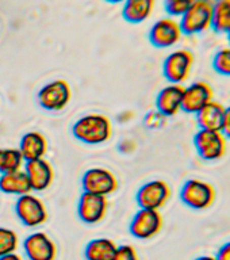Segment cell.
Instances as JSON below:
<instances>
[{
    "label": "cell",
    "mask_w": 230,
    "mask_h": 260,
    "mask_svg": "<svg viewBox=\"0 0 230 260\" xmlns=\"http://www.w3.org/2000/svg\"><path fill=\"white\" fill-rule=\"evenodd\" d=\"M73 137L87 145H101L113 137V123L102 113L81 115L72 126Z\"/></svg>",
    "instance_id": "obj_1"
},
{
    "label": "cell",
    "mask_w": 230,
    "mask_h": 260,
    "mask_svg": "<svg viewBox=\"0 0 230 260\" xmlns=\"http://www.w3.org/2000/svg\"><path fill=\"white\" fill-rule=\"evenodd\" d=\"M183 34L196 36L211 28L213 23V0H194L188 10L180 16Z\"/></svg>",
    "instance_id": "obj_2"
},
{
    "label": "cell",
    "mask_w": 230,
    "mask_h": 260,
    "mask_svg": "<svg viewBox=\"0 0 230 260\" xmlns=\"http://www.w3.org/2000/svg\"><path fill=\"white\" fill-rule=\"evenodd\" d=\"M72 101V88L64 79H56L46 83L37 93V102L46 111H62Z\"/></svg>",
    "instance_id": "obj_3"
},
{
    "label": "cell",
    "mask_w": 230,
    "mask_h": 260,
    "mask_svg": "<svg viewBox=\"0 0 230 260\" xmlns=\"http://www.w3.org/2000/svg\"><path fill=\"white\" fill-rule=\"evenodd\" d=\"M182 202L194 210H206L214 203L215 188L206 180L190 179L180 190Z\"/></svg>",
    "instance_id": "obj_4"
},
{
    "label": "cell",
    "mask_w": 230,
    "mask_h": 260,
    "mask_svg": "<svg viewBox=\"0 0 230 260\" xmlns=\"http://www.w3.org/2000/svg\"><path fill=\"white\" fill-rule=\"evenodd\" d=\"M15 214L27 228H40L48 221V209L40 197L32 192L20 195L15 202Z\"/></svg>",
    "instance_id": "obj_5"
},
{
    "label": "cell",
    "mask_w": 230,
    "mask_h": 260,
    "mask_svg": "<svg viewBox=\"0 0 230 260\" xmlns=\"http://www.w3.org/2000/svg\"><path fill=\"white\" fill-rule=\"evenodd\" d=\"M118 178L113 171L105 167H92L84 172L81 187L84 192L109 197L118 190Z\"/></svg>",
    "instance_id": "obj_6"
},
{
    "label": "cell",
    "mask_w": 230,
    "mask_h": 260,
    "mask_svg": "<svg viewBox=\"0 0 230 260\" xmlns=\"http://www.w3.org/2000/svg\"><path fill=\"white\" fill-rule=\"evenodd\" d=\"M194 67V54L187 49H176L164 60L162 73L171 84H183Z\"/></svg>",
    "instance_id": "obj_7"
},
{
    "label": "cell",
    "mask_w": 230,
    "mask_h": 260,
    "mask_svg": "<svg viewBox=\"0 0 230 260\" xmlns=\"http://www.w3.org/2000/svg\"><path fill=\"white\" fill-rule=\"evenodd\" d=\"M171 191L170 184L162 179H153L144 183L138 188L136 194L140 209H149V210H160L170 201Z\"/></svg>",
    "instance_id": "obj_8"
},
{
    "label": "cell",
    "mask_w": 230,
    "mask_h": 260,
    "mask_svg": "<svg viewBox=\"0 0 230 260\" xmlns=\"http://www.w3.org/2000/svg\"><path fill=\"white\" fill-rule=\"evenodd\" d=\"M194 145L198 154L206 161H215L223 157L226 152L227 138L221 130L199 129L194 137Z\"/></svg>",
    "instance_id": "obj_9"
},
{
    "label": "cell",
    "mask_w": 230,
    "mask_h": 260,
    "mask_svg": "<svg viewBox=\"0 0 230 260\" xmlns=\"http://www.w3.org/2000/svg\"><path fill=\"white\" fill-rule=\"evenodd\" d=\"M162 223L164 221L160 210L140 209L132 218L129 231L134 239L149 240L161 232Z\"/></svg>",
    "instance_id": "obj_10"
},
{
    "label": "cell",
    "mask_w": 230,
    "mask_h": 260,
    "mask_svg": "<svg viewBox=\"0 0 230 260\" xmlns=\"http://www.w3.org/2000/svg\"><path fill=\"white\" fill-rule=\"evenodd\" d=\"M183 30L179 20L172 16L161 18L154 22L149 30V40L153 46L160 49L172 48L182 40Z\"/></svg>",
    "instance_id": "obj_11"
},
{
    "label": "cell",
    "mask_w": 230,
    "mask_h": 260,
    "mask_svg": "<svg viewBox=\"0 0 230 260\" xmlns=\"http://www.w3.org/2000/svg\"><path fill=\"white\" fill-rule=\"evenodd\" d=\"M109 211V199L103 195L83 192L77 203V215L84 223L95 225L105 219Z\"/></svg>",
    "instance_id": "obj_12"
},
{
    "label": "cell",
    "mask_w": 230,
    "mask_h": 260,
    "mask_svg": "<svg viewBox=\"0 0 230 260\" xmlns=\"http://www.w3.org/2000/svg\"><path fill=\"white\" fill-rule=\"evenodd\" d=\"M23 251L28 260H56L57 257L56 243L42 231L34 232L24 239Z\"/></svg>",
    "instance_id": "obj_13"
},
{
    "label": "cell",
    "mask_w": 230,
    "mask_h": 260,
    "mask_svg": "<svg viewBox=\"0 0 230 260\" xmlns=\"http://www.w3.org/2000/svg\"><path fill=\"white\" fill-rule=\"evenodd\" d=\"M23 170L27 175L31 191L34 192H42V191L48 190L54 182V168H53L52 162L46 158L26 161Z\"/></svg>",
    "instance_id": "obj_14"
},
{
    "label": "cell",
    "mask_w": 230,
    "mask_h": 260,
    "mask_svg": "<svg viewBox=\"0 0 230 260\" xmlns=\"http://www.w3.org/2000/svg\"><path fill=\"white\" fill-rule=\"evenodd\" d=\"M214 96L213 88L206 81H194L188 87L183 88V102L182 110L186 113L196 114L203 109L207 103H210Z\"/></svg>",
    "instance_id": "obj_15"
},
{
    "label": "cell",
    "mask_w": 230,
    "mask_h": 260,
    "mask_svg": "<svg viewBox=\"0 0 230 260\" xmlns=\"http://www.w3.org/2000/svg\"><path fill=\"white\" fill-rule=\"evenodd\" d=\"M182 84H168L157 93L156 98V110L164 117H174L182 110L183 102Z\"/></svg>",
    "instance_id": "obj_16"
},
{
    "label": "cell",
    "mask_w": 230,
    "mask_h": 260,
    "mask_svg": "<svg viewBox=\"0 0 230 260\" xmlns=\"http://www.w3.org/2000/svg\"><path fill=\"white\" fill-rule=\"evenodd\" d=\"M19 152L24 162L45 158L48 153V138L38 130H31L23 134L19 142Z\"/></svg>",
    "instance_id": "obj_17"
},
{
    "label": "cell",
    "mask_w": 230,
    "mask_h": 260,
    "mask_svg": "<svg viewBox=\"0 0 230 260\" xmlns=\"http://www.w3.org/2000/svg\"><path fill=\"white\" fill-rule=\"evenodd\" d=\"M226 107L219 102L211 101L203 109H201L196 115V123L202 130H221Z\"/></svg>",
    "instance_id": "obj_18"
},
{
    "label": "cell",
    "mask_w": 230,
    "mask_h": 260,
    "mask_svg": "<svg viewBox=\"0 0 230 260\" xmlns=\"http://www.w3.org/2000/svg\"><path fill=\"white\" fill-rule=\"evenodd\" d=\"M0 191L3 194L16 195V197L32 192L27 175H26L23 168L19 171L0 175Z\"/></svg>",
    "instance_id": "obj_19"
},
{
    "label": "cell",
    "mask_w": 230,
    "mask_h": 260,
    "mask_svg": "<svg viewBox=\"0 0 230 260\" xmlns=\"http://www.w3.org/2000/svg\"><path fill=\"white\" fill-rule=\"evenodd\" d=\"M156 0H125L122 15L130 23H141L152 15Z\"/></svg>",
    "instance_id": "obj_20"
},
{
    "label": "cell",
    "mask_w": 230,
    "mask_h": 260,
    "mask_svg": "<svg viewBox=\"0 0 230 260\" xmlns=\"http://www.w3.org/2000/svg\"><path fill=\"white\" fill-rule=\"evenodd\" d=\"M118 245L111 239L99 237L88 241L84 249L85 260H114Z\"/></svg>",
    "instance_id": "obj_21"
},
{
    "label": "cell",
    "mask_w": 230,
    "mask_h": 260,
    "mask_svg": "<svg viewBox=\"0 0 230 260\" xmlns=\"http://www.w3.org/2000/svg\"><path fill=\"white\" fill-rule=\"evenodd\" d=\"M211 27L217 32L230 30V0H214L213 2V23Z\"/></svg>",
    "instance_id": "obj_22"
},
{
    "label": "cell",
    "mask_w": 230,
    "mask_h": 260,
    "mask_svg": "<svg viewBox=\"0 0 230 260\" xmlns=\"http://www.w3.org/2000/svg\"><path fill=\"white\" fill-rule=\"evenodd\" d=\"M24 160L18 148H2L0 149V174H8L22 170Z\"/></svg>",
    "instance_id": "obj_23"
},
{
    "label": "cell",
    "mask_w": 230,
    "mask_h": 260,
    "mask_svg": "<svg viewBox=\"0 0 230 260\" xmlns=\"http://www.w3.org/2000/svg\"><path fill=\"white\" fill-rule=\"evenodd\" d=\"M19 247V237L15 231L0 226V257L16 252Z\"/></svg>",
    "instance_id": "obj_24"
},
{
    "label": "cell",
    "mask_w": 230,
    "mask_h": 260,
    "mask_svg": "<svg viewBox=\"0 0 230 260\" xmlns=\"http://www.w3.org/2000/svg\"><path fill=\"white\" fill-rule=\"evenodd\" d=\"M213 68L222 76H230V46H225L215 53Z\"/></svg>",
    "instance_id": "obj_25"
},
{
    "label": "cell",
    "mask_w": 230,
    "mask_h": 260,
    "mask_svg": "<svg viewBox=\"0 0 230 260\" xmlns=\"http://www.w3.org/2000/svg\"><path fill=\"white\" fill-rule=\"evenodd\" d=\"M192 2L194 0H164V4L167 12L172 18H176V16H182L192 4Z\"/></svg>",
    "instance_id": "obj_26"
},
{
    "label": "cell",
    "mask_w": 230,
    "mask_h": 260,
    "mask_svg": "<svg viewBox=\"0 0 230 260\" xmlns=\"http://www.w3.org/2000/svg\"><path fill=\"white\" fill-rule=\"evenodd\" d=\"M114 260H141L138 255L137 249L130 245V244H123L117 248Z\"/></svg>",
    "instance_id": "obj_27"
},
{
    "label": "cell",
    "mask_w": 230,
    "mask_h": 260,
    "mask_svg": "<svg viewBox=\"0 0 230 260\" xmlns=\"http://www.w3.org/2000/svg\"><path fill=\"white\" fill-rule=\"evenodd\" d=\"M167 117H164L161 113H158L157 110L154 111H150V113L146 114L145 119H144V123H145L146 127L149 129H160L162 126L166 125Z\"/></svg>",
    "instance_id": "obj_28"
},
{
    "label": "cell",
    "mask_w": 230,
    "mask_h": 260,
    "mask_svg": "<svg viewBox=\"0 0 230 260\" xmlns=\"http://www.w3.org/2000/svg\"><path fill=\"white\" fill-rule=\"evenodd\" d=\"M221 132H222L225 137L230 140V106L229 107H226V111H225V117H223Z\"/></svg>",
    "instance_id": "obj_29"
},
{
    "label": "cell",
    "mask_w": 230,
    "mask_h": 260,
    "mask_svg": "<svg viewBox=\"0 0 230 260\" xmlns=\"http://www.w3.org/2000/svg\"><path fill=\"white\" fill-rule=\"evenodd\" d=\"M215 257H217V260H230V241L225 243L222 247L219 248Z\"/></svg>",
    "instance_id": "obj_30"
},
{
    "label": "cell",
    "mask_w": 230,
    "mask_h": 260,
    "mask_svg": "<svg viewBox=\"0 0 230 260\" xmlns=\"http://www.w3.org/2000/svg\"><path fill=\"white\" fill-rule=\"evenodd\" d=\"M119 149L125 153H130L132 150L134 149V144L132 142V140H123V141L119 144Z\"/></svg>",
    "instance_id": "obj_31"
},
{
    "label": "cell",
    "mask_w": 230,
    "mask_h": 260,
    "mask_svg": "<svg viewBox=\"0 0 230 260\" xmlns=\"http://www.w3.org/2000/svg\"><path fill=\"white\" fill-rule=\"evenodd\" d=\"M0 260H23V257H22L19 253L14 252V253H10V255L2 256V257H0Z\"/></svg>",
    "instance_id": "obj_32"
},
{
    "label": "cell",
    "mask_w": 230,
    "mask_h": 260,
    "mask_svg": "<svg viewBox=\"0 0 230 260\" xmlns=\"http://www.w3.org/2000/svg\"><path fill=\"white\" fill-rule=\"evenodd\" d=\"M195 260H217V257H215V256H210V255H203V256H199V257H196Z\"/></svg>",
    "instance_id": "obj_33"
},
{
    "label": "cell",
    "mask_w": 230,
    "mask_h": 260,
    "mask_svg": "<svg viewBox=\"0 0 230 260\" xmlns=\"http://www.w3.org/2000/svg\"><path fill=\"white\" fill-rule=\"evenodd\" d=\"M106 2H110V3H121V2H125V0H106Z\"/></svg>",
    "instance_id": "obj_34"
},
{
    "label": "cell",
    "mask_w": 230,
    "mask_h": 260,
    "mask_svg": "<svg viewBox=\"0 0 230 260\" xmlns=\"http://www.w3.org/2000/svg\"><path fill=\"white\" fill-rule=\"evenodd\" d=\"M226 34H227V40H229V44H230V30L226 32Z\"/></svg>",
    "instance_id": "obj_35"
}]
</instances>
